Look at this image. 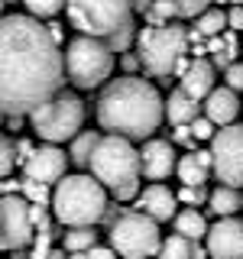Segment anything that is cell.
Listing matches in <instances>:
<instances>
[{
  "label": "cell",
  "mask_w": 243,
  "mask_h": 259,
  "mask_svg": "<svg viewBox=\"0 0 243 259\" xmlns=\"http://www.w3.org/2000/svg\"><path fill=\"white\" fill-rule=\"evenodd\" d=\"M175 194L166 188L162 182H152V185H146V188L140 191V198H136V204L133 207H140V210H146V214H152L156 221L162 224V221H172V217L178 214L175 210Z\"/></svg>",
  "instance_id": "obj_15"
},
{
  "label": "cell",
  "mask_w": 243,
  "mask_h": 259,
  "mask_svg": "<svg viewBox=\"0 0 243 259\" xmlns=\"http://www.w3.org/2000/svg\"><path fill=\"white\" fill-rule=\"evenodd\" d=\"M49 259H65V249H52V253H49Z\"/></svg>",
  "instance_id": "obj_46"
},
{
  "label": "cell",
  "mask_w": 243,
  "mask_h": 259,
  "mask_svg": "<svg viewBox=\"0 0 243 259\" xmlns=\"http://www.w3.org/2000/svg\"><path fill=\"white\" fill-rule=\"evenodd\" d=\"M224 81L233 88V91H243V62H233L230 68L224 71Z\"/></svg>",
  "instance_id": "obj_36"
},
{
  "label": "cell",
  "mask_w": 243,
  "mask_h": 259,
  "mask_svg": "<svg viewBox=\"0 0 243 259\" xmlns=\"http://www.w3.org/2000/svg\"><path fill=\"white\" fill-rule=\"evenodd\" d=\"M113 55L117 52L110 49L107 39L78 32V36L68 39V46H65V71H68V81L78 91H94V88H101L113 71Z\"/></svg>",
  "instance_id": "obj_4"
},
{
  "label": "cell",
  "mask_w": 243,
  "mask_h": 259,
  "mask_svg": "<svg viewBox=\"0 0 243 259\" xmlns=\"http://www.w3.org/2000/svg\"><path fill=\"white\" fill-rule=\"evenodd\" d=\"M227 4H243V0H227Z\"/></svg>",
  "instance_id": "obj_48"
},
{
  "label": "cell",
  "mask_w": 243,
  "mask_h": 259,
  "mask_svg": "<svg viewBox=\"0 0 243 259\" xmlns=\"http://www.w3.org/2000/svg\"><path fill=\"white\" fill-rule=\"evenodd\" d=\"M201 107H205V113L217 126H227V123H233L237 113H240V97L230 84H224V88H214V91L201 101Z\"/></svg>",
  "instance_id": "obj_16"
},
{
  "label": "cell",
  "mask_w": 243,
  "mask_h": 259,
  "mask_svg": "<svg viewBox=\"0 0 243 259\" xmlns=\"http://www.w3.org/2000/svg\"><path fill=\"white\" fill-rule=\"evenodd\" d=\"M88 259H117V249L113 246H91L88 249Z\"/></svg>",
  "instance_id": "obj_40"
},
{
  "label": "cell",
  "mask_w": 243,
  "mask_h": 259,
  "mask_svg": "<svg viewBox=\"0 0 243 259\" xmlns=\"http://www.w3.org/2000/svg\"><path fill=\"white\" fill-rule=\"evenodd\" d=\"M175 172H178V178H182V185H205L208 175H211V168H205L198 162V156L191 152V156H182V159H178V168H175Z\"/></svg>",
  "instance_id": "obj_25"
},
{
  "label": "cell",
  "mask_w": 243,
  "mask_h": 259,
  "mask_svg": "<svg viewBox=\"0 0 243 259\" xmlns=\"http://www.w3.org/2000/svg\"><path fill=\"white\" fill-rule=\"evenodd\" d=\"M224 26H230V13L217 10V7H208L205 13H198V16H194V29H198L205 39H211V36H221Z\"/></svg>",
  "instance_id": "obj_23"
},
{
  "label": "cell",
  "mask_w": 243,
  "mask_h": 259,
  "mask_svg": "<svg viewBox=\"0 0 243 259\" xmlns=\"http://www.w3.org/2000/svg\"><path fill=\"white\" fill-rule=\"evenodd\" d=\"M32 152H36V146H32L29 140H16V162H20V165H26Z\"/></svg>",
  "instance_id": "obj_37"
},
{
  "label": "cell",
  "mask_w": 243,
  "mask_h": 259,
  "mask_svg": "<svg viewBox=\"0 0 243 259\" xmlns=\"http://www.w3.org/2000/svg\"><path fill=\"white\" fill-rule=\"evenodd\" d=\"M49 32H52V36L62 42V23H49Z\"/></svg>",
  "instance_id": "obj_45"
},
{
  "label": "cell",
  "mask_w": 243,
  "mask_h": 259,
  "mask_svg": "<svg viewBox=\"0 0 243 259\" xmlns=\"http://www.w3.org/2000/svg\"><path fill=\"white\" fill-rule=\"evenodd\" d=\"M140 162H143V175L152 178V182H162L178 168L175 146L169 140H146L140 149Z\"/></svg>",
  "instance_id": "obj_14"
},
{
  "label": "cell",
  "mask_w": 243,
  "mask_h": 259,
  "mask_svg": "<svg viewBox=\"0 0 243 259\" xmlns=\"http://www.w3.org/2000/svg\"><path fill=\"white\" fill-rule=\"evenodd\" d=\"M85 113H88L85 101L62 88L55 97H49L46 104H39L29 113V126L43 143H65V140H75L81 133Z\"/></svg>",
  "instance_id": "obj_7"
},
{
  "label": "cell",
  "mask_w": 243,
  "mask_h": 259,
  "mask_svg": "<svg viewBox=\"0 0 243 259\" xmlns=\"http://www.w3.org/2000/svg\"><path fill=\"white\" fill-rule=\"evenodd\" d=\"M230 29H243V4H233V10H230Z\"/></svg>",
  "instance_id": "obj_41"
},
{
  "label": "cell",
  "mask_w": 243,
  "mask_h": 259,
  "mask_svg": "<svg viewBox=\"0 0 243 259\" xmlns=\"http://www.w3.org/2000/svg\"><path fill=\"white\" fill-rule=\"evenodd\" d=\"M62 237H65V249H68V253H78V249H91L94 243H97L94 227H68Z\"/></svg>",
  "instance_id": "obj_26"
},
{
  "label": "cell",
  "mask_w": 243,
  "mask_h": 259,
  "mask_svg": "<svg viewBox=\"0 0 243 259\" xmlns=\"http://www.w3.org/2000/svg\"><path fill=\"white\" fill-rule=\"evenodd\" d=\"M198 110H205V107H201V101H198V97H191L182 84L169 91V97H166V120H169L172 126L191 123V120L198 117Z\"/></svg>",
  "instance_id": "obj_18"
},
{
  "label": "cell",
  "mask_w": 243,
  "mask_h": 259,
  "mask_svg": "<svg viewBox=\"0 0 243 259\" xmlns=\"http://www.w3.org/2000/svg\"><path fill=\"white\" fill-rule=\"evenodd\" d=\"M36 233L32 221V201L26 194H4L0 201V243L7 253L13 249H26Z\"/></svg>",
  "instance_id": "obj_10"
},
{
  "label": "cell",
  "mask_w": 243,
  "mask_h": 259,
  "mask_svg": "<svg viewBox=\"0 0 243 259\" xmlns=\"http://www.w3.org/2000/svg\"><path fill=\"white\" fill-rule=\"evenodd\" d=\"M88 172L97 175L110 191H120L127 185L140 182L143 162H140V152L133 149V140H127L120 133H104L97 149H94V156H91Z\"/></svg>",
  "instance_id": "obj_6"
},
{
  "label": "cell",
  "mask_w": 243,
  "mask_h": 259,
  "mask_svg": "<svg viewBox=\"0 0 243 259\" xmlns=\"http://www.w3.org/2000/svg\"><path fill=\"white\" fill-rule=\"evenodd\" d=\"M68 23L78 32L110 39L127 23H133V0H68L65 4Z\"/></svg>",
  "instance_id": "obj_9"
},
{
  "label": "cell",
  "mask_w": 243,
  "mask_h": 259,
  "mask_svg": "<svg viewBox=\"0 0 243 259\" xmlns=\"http://www.w3.org/2000/svg\"><path fill=\"white\" fill-rule=\"evenodd\" d=\"M237 52H240V46H237V36H233V32H221V36L208 39V55H211V62L217 65V71L230 68V65L237 62Z\"/></svg>",
  "instance_id": "obj_19"
},
{
  "label": "cell",
  "mask_w": 243,
  "mask_h": 259,
  "mask_svg": "<svg viewBox=\"0 0 243 259\" xmlns=\"http://www.w3.org/2000/svg\"><path fill=\"white\" fill-rule=\"evenodd\" d=\"M188 65H191V59H188V55H182V59L175 62V68H172V78H182L185 71H188Z\"/></svg>",
  "instance_id": "obj_42"
},
{
  "label": "cell",
  "mask_w": 243,
  "mask_h": 259,
  "mask_svg": "<svg viewBox=\"0 0 243 259\" xmlns=\"http://www.w3.org/2000/svg\"><path fill=\"white\" fill-rule=\"evenodd\" d=\"M97 126L104 133H120L133 143L149 140L166 117V101L143 75H120L104 84L94 107Z\"/></svg>",
  "instance_id": "obj_2"
},
{
  "label": "cell",
  "mask_w": 243,
  "mask_h": 259,
  "mask_svg": "<svg viewBox=\"0 0 243 259\" xmlns=\"http://www.w3.org/2000/svg\"><path fill=\"white\" fill-rule=\"evenodd\" d=\"M104 133H97V130H81L75 140H68V156H71V165L75 168H88L91 165V156L97 149V143H101Z\"/></svg>",
  "instance_id": "obj_20"
},
{
  "label": "cell",
  "mask_w": 243,
  "mask_h": 259,
  "mask_svg": "<svg viewBox=\"0 0 243 259\" xmlns=\"http://www.w3.org/2000/svg\"><path fill=\"white\" fill-rule=\"evenodd\" d=\"M208 207H211V214H217V217L237 214V210L243 207V188H233V185H224V182H221V188L211 191Z\"/></svg>",
  "instance_id": "obj_21"
},
{
  "label": "cell",
  "mask_w": 243,
  "mask_h": 259,
  "mask_svg": "<svg viewBox=\"0 0 243 259\" xmlns=\"http://www.w3.org/2000/svg\"><path fill=\"white\" fill-rule=\"evenodd\" d=\"M136 36H140V32H136V23H127V26H120L117 32H113L107 42H110L113 52H127V49L136 42Z\"/></svg>",
  "instance_id": "obj_28"
},
{
  "label": "cell",
  "mask_w": 243,
  "mask_h": 259,
  "mask_svg": "<svg viewBox=\"0 0 243 259\" xmlns=\"http://www.w3.org/2000/svg\"><path fill=\"white\" fill-rule=\"evenodd\" d=\"M124 210H127V207H120V204H107V210H104V217H101V224H104V227L110 230V227L117 224V217L124 214Z\"/></svg>",
  "instance_id": "obj_39"
},
{
  "label": "cell",
  "mask_w": 243,
  "mask_h": 259,
  "mask_svg": "<svg viewBox=\"0 0 243 259\" xmlns=\"http://www.w3.org/2000/svg\"><path fill=\"white\" fill-rule=\"evenodd\" d=\"M214 152V175L224 185L243 188V123H227L208 143Z\"/></svg>",
  "instance_id": "obj_11"
},
{
  "label": "cell",
  "mask_w": 243,
  "mask_h": 259,
  "mask_svg": "<svg viewBox=\"0 0 243 259\" xmlns=\"http://www.w3.org/2000/svg\"><path fill=\"white\" fill-rule=\"evenodd\" d=\"M211 4H214V0H172V7H175L178 20H194V16L205 13Z\"/></svg>",
  "instance_id": "obj_29"
},
{
  "label": "cell",
  "mask_w": 243,
  "mask_h": 259,
  "mask_svg": "<svg viewBox=\"0 0 243 259\" xmlns=\"http://www.w3.org/2000/svg\"><path fill=\"white\" fill-rule=\"evenodd\" d=\"M120 62H124V71H130V75H133L136 68H143V59H140V52H130V49L124 52V59H120Z\"/></svg>",
  "instance_id": "obj_38"
},
{
  "label": "cell",
  "mask_w": 243,
  "mask_h": 259,
  "mask_svg": "<svg viewBox=\"0 0 243 259\" xmlns=\"http://www.w3.org/2000/svg\"><path fill=\"white\" fill-rule=\"evenodd\" d=\"M107 185L97 175H65L55 185L52 194V214L62 227H94L101 224L104 210H107Z\"/></svg>",
  "instance_id": "obj_3"
},
{
  "label": "cell",
  "mask_w": 243,
  "mask_h": 259,
  "mask_svg": "<svg viewBox=\"0 0 243 259\" xmlns=\"http://www.w3.org/2000/svg\"><path fill=\"white\" fill-rule=\"evenodd\" d=\"M152 4H156V0H133V10H136V13H149Z\"/></svg>",
  "instance_id": "obj_43"
},
{
  "label": "cell",
  "mask_w": 243,
  "mask_h": 259,
  "mask_svg": "<svg viewBox=\"0 0 243 259\" xmlns=\"http://www.w3.org/2000/svg\"><path fill=\"white\" fill-rule=\"evenodd\" d=\"M107 237H110V246L124 259H152L162 249L159 221L140 207H133V210L127 207L117 217V224L107 230Z\"/></svg>",
  "instance_id": "obj_8"
},
{
  "label": "cell",
  "mask_w": 243,
  "mask_h": 259,
  "mask_svg": "<svg viewBox=\"0 0 243 259\" xmlns=\"http://www.w3.org/2000/svg\"><path fill=\"white\" fill-rule=\"evenodd\" d=\"M68 81L59 39L39 16H4L0 23V107L4 117H29Z\"/></svg>",
  "instance_id": "obj_1"
},
{
  "label": "cell",
  "mask_w": 243,
  "mask_h": 259,
  "mask_svg": "<svg viewBox=\"0 0 243 259\" xmlns=\"http://www.w3.org/2000/svg\"><path fill=\"white\" fill-rule=\"evenodd\" d=\"M23 4H26V10L32 16H39V20H43V16H55L65 4H68V0H23Z\"/></svg>",
  "instance_id": "obj_31"
},
{
  "label": "cell",
  "mask_w": 243,
  "mask_h": 259,
  "mask_svg": "<svg viewBox=\"0 0 243 259\" xmlns=\"http://www.w3.org/2000/svg\"><path fill=\"white\" fill-rule=\"evenodd\" d=\"M208 253L211 259H243V217H221L208 230Z\"/></svg>",
  "instance_id": "obj_13"
},
{
  "label": "cell",
  "mask_w": 243,
  "mask_h": 259,
  "mask_svg": "<svg viewBox=\"0 0 243 259\" xmlns=\"http://www.w3.org/2000/svg\"><path fill=\"white\" fill-rule=\"evenodd\" d=\"M32 221H36V230L39 233H55L52 230V221L46 214V204H32Z\"/></svg>",
  "instance_id": "obj_35"
},
{
  "label": "cell",
  "mask_w": 243,
  "mask_h": 259,
  "mask_svg": "<svg viewBox=\"0 0 243 259\" xmlns=\"http://www.w3.org/2000/svg\"><path fill=\"white\" fill-rule=\"evenodd\" d=\"M214 126H217V123L208 117V113H205V117H194V120H191V133L198 136V140H208V143L214 140V133H217Z\"/></svg>",
  "instance_id": "obj_33"
},
{
  "label": "cell",
  "mask_w": 243,
  "mask_h": 259,
  "mask_svg": "<svg viewBox=\"0 0 243 259\" xmlns=\"http://www.w3.org/2000/svg\"><path fill=\"white\" fill-rule=\"evenodd\" d=\"M4 4H13V0H4Z\"/></svg>",
  "instance_id": "obj_49"
},
{
  "label": "cell",
  "mask_w": 243,
  "mask_h": 259,
  "mask_svg": "<svg viewBox=\"0 0 243 259\" xmlns=\"http://www.w3.org/2000/svg\"><path fill=\"white\" fill-rule=\"evenodd\" d=\"M52 237L55 233H39V240L32 243V253H29V259H49V253H52Z\"/></svg>",
  "instance_id": "obj_34"
},
{
  "label": "cell",
  "mask_w": 243,
  "mask_h": 259,
  "mask_svg": "<svg viewBox=\"0 0 243 259\" xmlns=\"http://www.w3.org/2000/svg\"><path fill=\"white\" fill-rule=\"evenodd\" d=\"M178 201H185V204H191V207H201V204H208V201H211V191L205 188V185H182Z\"/></svg>",
  "instance_id": "obj_30"
},
{
  "label": "cell",
  "mask_w": 243,
  "mask_h": 259,
  "mask_svg": "<svg viewBox=\"0 0 243 259\" xmlns=\"http://www.w3.org/2000/svg\"><path fill=\"white\" fill-rule=\"evenodd\" d=\"M23 191V182H4V194H16Z\"/></svg>",
  "instance_id": "obj_44"
},
{
  "label": "cell",
  "mask_w": 243,
  "mask_h": 259,
  "mask_svg": "<svg viewBox=\"0 0 243 259\" xmlns=\"http://www.w3.org/2000/svg\"><path fill=\"white\" fill-rule=\"evenodd\" d=\"M191 29L162 23V26H143L136 36V52L143 59V71L149 78H172V68L182 55H188Z\"/></svg>",
  "instance_id": "obj_5"
},
{
  "label": "cell",
  "mask_w": 243,
  "mask_h": 259,
  "mask_svg": "<svg viewBox=\"0 0 243 259\" xmlns=\"http://www.w3.org/2000/svg\"><path fill=\"white\" fill-rule=\"evenodd\" d=\"M172 227L178 233H185L188 240H208V221H205V214L201 210H194L191 204L185 207V210H178V214L172 217Z\"/></svg>",
  "instance_id": "obj_22"
},
{
  "label": "cell",
  "mask_w": 243,
  "mask_h": 259,
  "mask_svg": "<svg viewBox=\"0 0 243 259\" xmlns=\"http://www.w3.org/2000/svg\"><path fill=\"white\" fill-rule=\"evenodd\" d=\"M214 75H217V65L211 59H205V55H194L191 65H188V71L182 75V88L191 97L205 101V97L214 91Z\"/></svg>",
  "instance_id": "obj_17"
},
{
  "label": "cell",
  "mask_w": 243,
  "mask_h": 259,
  "mask_svg": "<svg viewBox=\"0 0 243 259\" xmlns=\"http://www.w3.org/2000/svg\"><path fill=\"white\" fill-rule=\"evenodd\" d=\"M13 165H16V143L4 133V136H0V172L10 175Z\"/></svg>",
  "instance_id": "obj_32"
},
{
  "label": "cell",
  "mask_w": 243,
  "mask_h": 259,
  "mask_svg": "<svg viewBox=\"0 0 243 259\" xmlns=\"http://www.w3.org/2000/svg\"><path fill=\"white\" fill-rule=\"evenodd\" d=\"M10 259H29V256L23 253V249H13V253H10Z\"/></svg>",
  "instance_id": "obj_47"
},
{
  "label": "cell",
  "mask_w": 243,
  "mask_h": 259,
  "mask_svg": "<svg viewBox=\"0 0 243 259\" xmlns=\"http://www.w3.org/2000/svg\"><path fill=\"white\" fill-rule=\"evenodd\" d=\"M23 194H26L32 204H52V194H55V191H49V185H46V182H36V178H23Z\"/></svg>",
  "instance_id": "obj_27"
},
{
  "label": "cell",
  "mask_w": 243,
  "mask_h": 259,
  "mask_svg": "<svg viewBox=\"0 0 243 259\" xmlns=\"http://www.w3.org/2000/svg\"><path fill=\"white\" fill-rule=\"evenodd\" d=\"M71 165V156L65 149H59L55 143H46V146H36V152L29 156V162L23 165L26 178H36V182H46V185H59L65 178V168Z\"/></svg>",
  "instance_id": "obj_12"
},
{
  "label": "cell",
  "mask_w": 243,
  "mask_h": 259,
  "mask_svg": "<svg viewBox=\"0 0 243 259\" xmlns=\"http://www.w3.org/2000/svg\"><path fill=\"white\" fill-rule=\"evenodd\" d=\"M194 243L198 240H188L185 233H172V237L162 240V249L156 259H194Z\"/></svg>",
  "instance_id": "obj_24"
}]
</instances>
